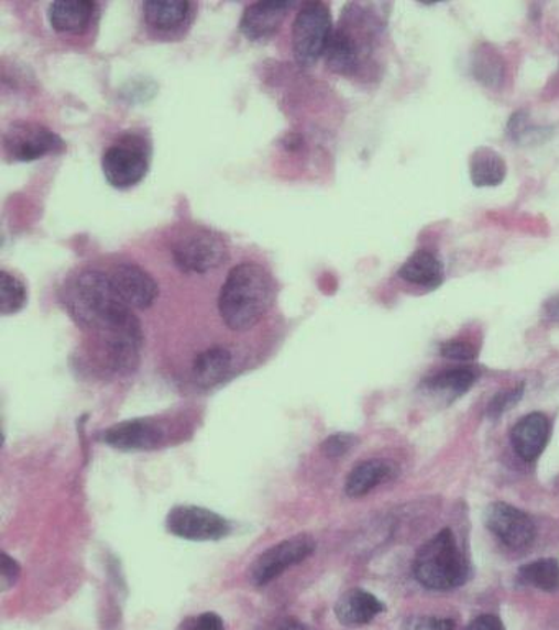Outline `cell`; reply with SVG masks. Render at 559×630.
Here are the masks:
<instances>
[{"label": "cell", "mask_w": 559, "mask_h": 630, "mask_svg": "<svg viewBox=\"0 0 559 630\" xmlns=\"http://www.w3.org/2000/svg\"><path fill=\"white\" fill-rule=\"evenodd\" d=\"M63 301L69 315L87 330L103 338L129 328L140 327L139 318L113 290L109 274L99 270H84L72 278L63 290Z\"/></svg>", "instance_id": "1"}, {"label": "cell", "mask_w": 559, "mask_h": 630, "mask_svg": "<svg viewBox=\"0 0 559 630\" xmlns=\"http://www.w3.org/2000/svg\"><path fill=\"white\" fill-rule=\"evenodd\" d=\"M476 380L478 373L473 368H450V370L440 371L427 378L424 387L428 393L440 395L450 402L468 393Z\"/></svg>", "instance_id": "21"}, {"label": "cell", "mask_w": 559, "mask_h": 630, "mask_svg": "<svg viewBox=\"0 0 559 630\" xmlns=\"http://www.w3.org/2000/svg\"><path fill=\"white\" fill-rule=\"evenodd\" d=\"M99 15V3L90 0H58L50 3L48 20L55 32L62 35H83Z\"/></svg>", "instance_id": "14"}, {"label": "cell", "mask_w": 559, "mask_h": 630, "mask_svg": "<svg viewBox=\"0 0 559 630\" xmlns=\"http://www.w3.org/2000/svg\"><path fill=\"white\" fill-rule=\"evenodd\" d=\"M522 395H524V387L514 388V390L502 391V393L495 394V398L492 399L491 404H489V417H501L504 412H507L508 409L514 408V405L520 401Z\"/></svg>", "instance_id": "27"}, {"label": "cell", "mask_w": 559, "mask_h": 630, "mask_svg": "<svg viewBox=\"0 0 559 630\" xmlns=\"http://www.w3.org/2000/svg\"><path fill=\"white\" fill-rule=\"evenodd\" d=\"M402 630H454V622L437 616H414L405 621Z\"/></svg>", "instance_id": "30"}, {"label": "cell", "mask_w": 559, "mask_h": 630, "mask_svg": "<svg viewBox=\"0 0 559 630\" xmlns=\"http://www.w3.org/2000/svg\"><path fill=\"white\" fill-rule=\"evenodd\" d=\"M232 351L226 347H210L197 355L193 365L194 381L204 390L217 387L232 370Z\"/></svg>", "instance_id": "20"}, {"label": "cell", "mask_w": 559, "mask_h": 630, "mask_svg": "<svg viewBox=\"0 0 559 630\" xmlns=\"http://www.w3.org/2000/svg\"><path fill=\"white\" fill-rule=\"evenodd\" d=\"M65 142L52 130L40 123L15 122L3 133V150L13 161H35L39 158L58 153Z\"/></svg>", "instance_id": "9"}, {"label": "cell", "mask_w": 559, "mask_h": 630, "mask_svg": "<svg viewBox=\"0 0 559 630\" xmlns=\"http://www.w3.org/2000/svg\"><path fill=\"white\" fill-rule=\"evenodd\" d=\"M171 257L183 273L206 274L229 260L226 240L207 229L180 233L171 245Z\"/></svg>", "instance_id": "5"}, {"label": "cell", "mask_w": 559, "mask_h": 630, "mask_svg": "<svg viewBox=\"0 0 559 630\" xmlns=\"http://www.w3.org/2000/svg\"><path fill=\"white\" fill-rule=\"evenodd\" d=\"M333 22L324 2H306L297 12L293 25L294 58L300 66L316 65L325 56L333 35Z\"/></svg>", "instance_id": "4"}, {"label": "cell", "mask_w": 559, "mask_h": 630, "mask_svg": "<svg viewBox=\"0 0 559 630\" xmlns=\"http://www.w3.org/2000/svg\"><path fill=\"white\" fill-rule=\"evenodd\" d=\"M109 278L120 300L132 309H149L158 297V284L152 274L139 264L129 261L117 263L110 270Z\"/></svg>", "instance_id": "11"}, {"label": "cell", "mask_w": 559, "mask_h": 630, "mask_svg": "<svg viewBox=\"0 0 559 630\" xmlns=\"http://www.w3.org/2000/svg\"><path fill=\"white\" fill-rule=\"evenodd\" d=\"M29 293L25 284L9 271L0 273V313L10 315L20 313L25 307Z\"/></svg>", "instance_id": "25"}, {"label": "cell", "mask_w": 559, "mask_h": 630, "mask_svg": "<svg viewBox=\"0 0 559 630\" xmlns=\"http://www.w3.org/2000/svg\"><path fill=\"white\" fill-rule=\"evenodd\" d=\"M176 630H226V622L216 612L190 616Z\"/></svg>", "instance_id": "28"}, {"label": "cell", "mask_w": 559, "mask_h": 630, "mask_svg": "<svg viewBox=\"0 0 559 630\" xmlns=\"http://www.w3.org/2000/svg\"><path fill=\"white\" fill-rule=\"evenodd\" d=\"M20 575V566L15 560L10 558L7 553L2 555V589L7 591L10 586L15 585L17 578Z\"/></svg>", "instance_id": "31"}, {"label": "cell", "mask_w": 559, "mask_h": 630, "mask_svg": "<svg viewBox=\"0 0 559 630\" xmlns=\"http://www.w3.org/2000/svg\"><path fill=\"white\" fill-rule=\"evenodd\" d=\"M357 437L351 434H335L328 437L327 441L321 444V452H324L325 457L328 458H340L344 457L348 452L353 450L354 445H357Z\"/></svg>", "instance_id": "26"}, {"label": "cell", "mask_w": 559, "mask_h": 630, "mask_svg": "<svg viewBox=\"0 0 559 630\" xmlns=\"http://www.w3.org/2000/svg\"><path fill=\"white\" fill-rule=\"evenodd\" d=\"M440 351L445 358L454 361H471L478 357L476 347H473L470 341L463 340L445 341L440 347Z\"/></svg>", "instance_id": "29"}, {"label": "cell", "mask_w": 559, "mask_h": 630, "mask_svg": "<svg viewBox=\"0 0 559 630\" xmlns=\"http://www.w3.org/2000/svg\"><path fill=\"white\" fill-rule=\"evenodd\" d=\"M544 311L551 321H559V294L545 303Z\"/></svg>", "instance_id": "33"}, {"label": "cell", "mask_w": 559, "mask_h": 630, "mask_svg": "<svg viewBox=\"0 0 559 630\" xmlns=\"http://www.w3.org/2000/svg\"><path fill=\"white\" fill-rule=\"evenodd\" d=\"M325 62L328 68L338 75L353 76L361 66V45L350 29L340 25L333 30Z\"/></svg>", "instance_id": "18"}, {"label": "cell", "mask_w": 559, "mask_h": 630, "mask_svg": "<svg viewBox=\"0 0 559 630\" xmlns=\"http://www.w3.org/2000/svg\"><path fill=\"white\" fill-rule=\"evenodd\" d=\"M393 468L384 460H366L357 465L348 475L344 491L350 498H361L373 491L381 482L390 479Z\"/></svg>", "instance_id": "22"}, {"label": "cell", "mask_w": 559, "mask_h": 630, "mask_svg": "<svg viewBox=\"0 0 559 630\" xmlns=\"http://www.w3.org/2000/svg\"><path fill=\"white\" fill-rule=\"evenodd\" d=\"M383 601L364 591V589H350L344 593L337 605H335V616L341 624L347 628H358V626L370 624L381 612H384Z\"/></svg>", "instance_id": "17"}, {"label": "cell", "mask_w": 559, "mask_h": 630, "mask_svg": "<svg viewBox=\"0 0 559 630\" xmlns=\"http://www.w3.org/2000/svg\"><path fill=\"white\" fill-rule=\"evenodd\" d=\"M143 17L146 25L158 35H174L189 29L196 17V3L174 2V0H152L143 3Z\"/></svg>", "instance_id": "15"}, {"label": "cell", "mask_w": 559, "mask_h": 630, "mask_svg": "<svg viewBox=\"0 0 559 630\" xmlns=\"http://www.w3.org/2000/svg\"><path fill=\"white\" fill-rule=\"evenodd\" d=\"M484 519L489 531L512 551H525L537 537V528L530 515L505 502L489 506Z\"/></svg>", "instance_id": "10"}, {"label": "cell", "mask_w": 559, "mask_h": 630, "mask_svg": "<svg viewBox=\"0 0 559 630\" xmlns=\"http://www.w3.org/2000/svg\"><path fill=\"white\" fill-rule=\"evenodd\" d=\"M150 170V150L139 137L127 135L113 143L102 156L107 183L117 189L136 186Z\"/></svg>", "instance_id": "6"}, {"label": "cell", "mask_w": 559, "mask_h": 630, "mask_svg": "<svg viewBox=\"0 0 559 630\" xmlns=\"http://www.w3.org/2000/svg\"><path fill=\"white\" fill-rule=\"evenodd\" d=\"M314 552H316V542L309 535L286 539L254 560L250 568V582L254 586L270 585L286 569L306 562Z\"/></svg>", "instance_id": "8"}, {"label": "cell", "mask_w": 559, "mask_h": 630, "mask_svg": "<svg viewBox=\"0 0 559 630\" xmlns=\"http://www.w3.org/2000/svg\"><path fill=\"white\" fill-rule=\"evenodd\" d=\"M518 579L524 585L541 591H557L559 588V562L555 558H541L527 563L518 572Z\"/></svg>", "instance_id": "24"}, {"label": "cell", "mask_w": 559, "mask_h": 630, "mask_svg": "<svg viewBox=\"0 0 559 630\" xmlns=\"http://www.w3.org/2000/svg\"><path fill=\"white\" fill-rule=\"evenodd\" d=\"M550 421L541 412L525 415L514 428L511 441L518 457L525 461H534L544 454L550 438Z\"/></svg>", "instance_id": "16"}, {"label": "cell", "mask_w": 559, "mask_h": 630, "mask_svg": "<svg viewBox=\"0 0 559 630\" xmlns=\"http://www.w3.org/2000/svg\"><path fill=\"white\" fill-rule=\"evenodd\" d=\"M414 575L421 586L435 591L460 588L470 578V566L450 529L438 532L418 551Z\"/></svg>", "instance_id": "3"}, {"label": "cell", "mask_w": 559, "mask_h": 630, "mask_svg": "<svg viewBox=\"0 0 559 630\" xmlns=\"http://www.w3.org/2000/svg\"><path fill=\"white\" fill-rule=\"evenodd\" d=\"M467 630H505L497 616L484 615L474 619Z\"/></svg>", "instance_id": "32"}, {"label": "cell", "mask_w": 559, "mask_h": 630, "mask_svg": "<svg viewBox=\"0 0 559 630\" xmlns=\"http://www.w3.org/2000/svg\"><path fill=\"white\" fill-rule=\"evenodd\" d=\"M281 630H310L307 626L300 624L297 621H287Z\"/></svg>", "instance_id": "34"}, {"label": "cell", "mask_w": 559, "mask_h": 630, "mask_svg": "<svg viewBox=\"0 0 559 630\" xmlns=\"http://www.w3.org/2000/svg\"><path fill=\"white\" fill-rule=\"evenodd\" d=\"M166 529L190 542H217L226 539L232 525L222 515L199 506H177L166 518Z\"/></svg>", "instance_id": "7"}, {"label": "cell", "mask_w": 559, "mask_h": 630, "mask_svg": "<svg viewBox=\"0 0 559 630\" xmlns=\"http://www.w3.org/2000/svg\"><path fill=\"white\" fill-rule=\"evenodd\" d=\"M296 3L293 2H256L244 9L240 30L248 40L263 42L276 35L287 13Z\"/></svg>", "instance_id": "13"}, {"label": "cell", "mask_w": 559, "mask_h": 630, "mask_svg": "<svg viewBox=\"0 0 559 630\" xmlns=\"http://www.w3.org/2000/svg\"><path fill=\"white\" fill-rule=\"evenodd\" d=\"M274 296L276 286L270 271L254 261H241L220 287V317L232 330H250L271 309Z\"/></svg>", "instance_id": "2"}, {"label": "cell", "mask_w": 559, "mask_h": 630, "mask_svg": "<svg viewBox=\"0 0 559 630\" xmlns=\"http://www.w3.org/2000/svg\"><path fill=\"white\" fill-rule=\"evenodd\" d=\"M399 276L407 283L427 290H437L445 280V267L430 250H417L402 264Z\"/></svg>", "instance_id": "19"}, {"label": "cell", "mask_w": 559, "mask_h": 630, "mask_svg": "<svg viewBox=\"0 0 559 630\" xmlns=\"http://www.w3.org/2000/svg\"><path fill=\"white\" fill-rule=\"evenodd\" d=\"M164 431L149 419H133L112 425L102 434L103 444L122 452H145L158 447Z\"/></svg>", "instance_id": "12"}, {"label": "cell", "mask_w": 559, "mask_h": 630, "mask_svg": "<svg viewBox=\"0 0 559 630\" xmlns=\"http://www.w3.org/2000/svg\"><path fill=\"white\" fill-rule=\"evenodd\" d=\"M471 181L478 187L498 186L507 174V164L504 158L495 150L481 146L470 160Z\"/></svg>", "instance_id": "23"}]
</instances>
